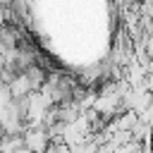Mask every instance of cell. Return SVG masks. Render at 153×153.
Segmentation results:
<instances>
[{
    "mask_svg": "<svg viewBox=\"0 0 153 153\" xmlns=\"http://www.w3.org/2000/svg\"><path fill=\"white\" fill-rule=\"evenodd\" d=\"M24 143H26V151L29 153H45V148H48V134L45 131H31V134H26L24 136Z\"/></svg>",
    "mask_w": 153,
    "mask_h": 153,
    "instance_id": "1",
    "label": "cell"
}]
</instances>
